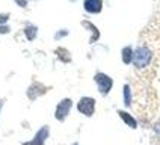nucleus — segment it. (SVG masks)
<instances>
[{
    "instance_id": "11",
    "label": "nucleus",
    "mask_w": 160,
    "mask_h": 145,
    "mask_svg": "<svg viewBox=\"0 0 160 145\" xmlns=\"http://www.w3.org/2000/svg\"><path fill=\"white\" fill-rule=\"evenodd\" d=\"M26 33H27V38H29V39H33V38H35V33H36V27H27Z\"/></svg>"
},
{
    "instance_id": "7",
    "label": "nucleus",
    "mask_w": 160,
    "mask_h": 145,
    "mask_svg": "<svg viewBox=\"0 0 160 145\" xmlns=\"http://www.w3.org/2000/svg\"><path fill=\"white\" fill-rule=\"evenodd\" d=\"M133 50H132V47H124L122 48V61L124 63H130L133 62Z\"/></svg>"
},
{
    "instance_id": "6",
    "label": "nucleus",
    "mask_w": 160,
    "mask_h": 145,
    "mask_svg": "<svg viewBox=\"0 0 160 145\" xmlns=\"http://www.w3.org/2000/svg\"><path fill=\"white\" fill-rule=\"evenodd\" d=\"M47 132H48V127H44V128H41L36 136L30 141V142H26L24 145H44V141L45 138H47Z\"/></svg>"
},
{
    "instance_id": "3",
    "label": "nucleus",
    "mask_w": 160,
    "mask_h": 145,
    "mask_svg": "<svg viewBox=\"0 0 160 145\" xmlns=\"http://www.w3.org/2000/svg\"><path fill=\"white\" fill-rule=\"evenodd\" d=\"M94 108H95V100L91 98V97H83L79 101V104H77L79 112H82L86 117H91L94 113Z\"/></svg>"
},
{
    "instance_id": "13",
    "label": "nucleus",
    "mask_w": 160,
    "mask_h": 145,
    "mask_svg": "<svg viewBox=\"0 0 160 145\" xmlns=\"http://www.w3.org/2000/svg\"><path fill=\"white\" fill-rule=\"evenodd\" d=\"M9 29L8 27H0V32H8Z\"/></svg>"
},
{
    "instance_id": "14",
    "label": "nucleus",
    "mask_w": 160,
    "mask_h": 145,
    "mask_svg": "<svg viewBox=\"0 0 160 145\" xmlns=\"http://www.w3.org/2000/svg\"><path fill=\"white\" fill-rule=\"evenodd\" d=\"M2 104H3V101H2V100H0V108H2Z\"/></svg>"
},
{
    "instance_id": "1",
    "label": "nucleus",
    "mask_w": 160,
    "mask_h": 145,
    "mask_svg": "<svg viewBox=\"0 0 160 145\" xmlns=\"http://www.w3.org/2000/svg\"><path fill=\"white\" fill-rule=\"evenodd\" d=\"M151 50L147 47H139L133 54V63L136 68H145L148 63L151 62Z\"/></svg>"
},
{
    "instance_id": "2",
    "label": "nucleus",
    "mask_w": 160,
    "mask_h": 145,
    "mask_svg": "<svg viewBox=\"0 0 160 145\" xmlns=\"http://www.w3.org/2000/svg\"><path fill=\"white\" fill-rule=\"evenodd\" d=\"M95 82H97V85H98V91L101 94H107L110 91V88H112V85H113L112 79L109 76H106V74H103V72L95 74Z\"/></svg>"
},
{
    "instance_id": "5",
    "label": "nucleus",
    "mask_w": 160,
    "mask_h": 145,
    "mask_svg": "<svg viewBox=\"0 0 160 145\" xmlns=\"http://www.w3.org/2000/svg\"><path fill=\"white\" fill-rule=\"evenodd\" d=\"M83 6L89 14H98L101 8H103V2L101 0H85Z\"/></svg>"
},
{
    "instance_id": "10",
    "label": "nucleus",
    "mask_w": 160,
    "mask_h": 145,
    "mask_svg": "<svg viewBox=\"0 0 160 145\" xmlns=\"http://www.w3.org/2000/svg\"><path fill=\"white\" fill-rule=\"evenodd\" d=\"M56 54H58V56H59V58L62 59L63 62H70V54L67 53V52H65L63 48H59V50L56 52Z\"/></svg>"
},
{
    "instance_id": "8",
    "label": "nucleus",
    "mask_w": 160,
    "mask_h": 145,
    "mask_svg": "<svg viewBox=\"0 0 160 145\" xmlns=\"http://www.w3.org/2000/svg\"><path fill=\"white\" fill-rule=\"evenodd\" d=\"M83 24H85V27H88V29H91V30H92V33H94V39H92L91 42H95V41L98 39V36H100V32L97 30V27L92 26L89 21H83Z\"/></svg>"
},
{
    "instance_id": "12",
    "label": "nucleus",
    "mask_w": 160,
    "mask_h": 145,
    "mask_svg": "<svg viewBox=\"0 0 160 145\" xmlns=\"http://www.w3.org/2000/svg\"><path fill=\"white\" fill-rule=\"evenodd\" d=\"M8 18H9V15H0V23H5Z\"/></svg>"
},
{
    "instance_id": "9",
    "label": "nucleus",
    "mask_w": 160,
    "mask_h": 145,
    "mask_svg": "<svg viewBox=\"0 0 160 145\" xmlns=\"http://www.w3.org/2000/svg\"><path fill=\"white\" fill-rule=\"evenodd\" d=\"M119 117L122 118V119H124L125 122H127V124H128V126L130 127H136V122H134V119L132 117H130V115H127V113H125V112H119Z\"/></svg>"
},
{
    "instance_id": "4",
    "label": "nucleus",
    "mask_w": 160,
    "mask_h": 145,
    "mask_svg": "<svg viewBox=\"0 0 160 145\" xmlns=\"http://www.w3.org/2000/svg\"><path fill=\"white\" fill-rule=\"evenodd\" d=\"M70 108H71V100L65 98L62 100L59 104H58V109H56V118L59 119V121H63L65 119V117L68 115V112H70Z\"/></svg>"
}]
</instances>
